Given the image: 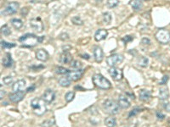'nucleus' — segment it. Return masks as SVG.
Masks as SVG:
<instances>
[{"instance_id": "nucleus-7", "label": "nucleus", "mask_w": 170, "mask_h": 127, "mask_svg": "<svg viewBox=\"0 0 170 127\" xmlns=\"http://www.w3.org/2000/svg\"><path fill=\"white\" fill-rule=\"evenodd\" d=\"M30 25L34 30H36L37 32H42L44 31V25L39 17L32 19L30 20Z\"/></svg>"}, {"instance_id": "nucleus-10", "label": "nucleus", "mask_w": 170, "mask_h": 127, "mask_svg": "<svg viewBox=\"0 0 170 127\" xmlns=\"http://www.w3.org/2000/svg\"><path fill=\"white\" fill-rule=\"evenodd\" d=\"M42 98L44 100V102L48 104L51 103L54 99H55V93L53 91V90H50V89H48L44 92V93L42 96Z\"/></svg>"}, {"instance_id": "nucleus-29", "label": "nucleus", "mask_w": 170, "mask_h": 127, "mask_svg": "<svg viewBox=\"0 0 170 127\" xmlns=\"http://www.w3.org/2000/svg\"><path fill=\"white\" fill-rule=\"evenodd\" d=\"M103 20H104V22L105 24H110L111 21H112V15L108 12H105L103 14Z\"/></svg>"}, {"instance_id": "nucleus-8", "label": "nucleus", "mask_w": 170, "mask_h": 127, "mask_svg": "<svg viewBox=\"0 0 170 127\" xmlns=\"http://www.w3.org/2000/svg\"><path fill=\"white\" fill-rule=\"evenodd\" d=\"M84 70H70L67 75L69 79L73 81H76L78 80H79L84 75Z\"/></svg>"}, {"instance_id": "nucleus-5", "label": "nucleus", "mask_w": 170, "mask_h": 127, "mask_svg": "<svg viewBox=\"0 0 170 127\" xmlns=\"http://www.w3.org/2000/svg\"><path fill=\"white\" fill-rule=\"evenodd\" d=\"M155 36L156 40L162 44H168L170 42V32L166 29H159Z\"/></svg>"}, {"instance_id": "nucleus-30", "label": "nucleus", "mask_w": 170, "mask_h": 127, "mask_svg": "<svg viewBox=\"0 0 170 127\" xmlns=\"http://www.w3.org/2000/svg\"><path fill=\"white\" fill-rule=\"evenodd\" d=\"M71 21H72V23L73 24H75V25H79V26H81V25H83V20H82V19L79 17V16H74V17H72L71 18Z\"/></svg>"}, {"instance_id": "nucleus-35", "label": "nucleus", "mask_w": 170, "mask_h": 127, "mask_svg": "<svg viewBox=\"0 0 170 127\" xmlns=\"http://www.w3.org/2000/svg\"><path fill=\"white\" fill-rule=\"evenodd\" d=\"M3 81L5 85H10L12 82H13V78L11 76H5L3 79Z\"/></svg>"}, {"instance_id": "nucleus-43", "label": "nucleus", "mask_w": 170, "mask_h": 127, "mask_svg": "<svg viewBox=\"0 0 170 127\" xmlns=\"http://www.w3.org/2000/svg\"><path fill=\"white\" fill-rule=\"evenodd\" d=\"M81 57H82L83 59H89V55L87 54V53H85V54H81Z\"/></svg>"}, {"instance_id": "nucleus-40", "label": "nucleus", "mask_w": 170, "mask_h": 127, "mask_svg": "<svg viewBox=\"0 0 170 127\" xmlns=\"http://www.w3.org/2000/svg\"><path fill=\"white\" fill-rule=\"evenodd\" d=\"M132 40H133V37L130 36H126L125 37L122 38V41H123L125 43H129V42H130V41H132Z\"/></svg>"}, {"instance_id": "nucleus-32", "label": "nucleus", "mask_w": 170, "mask_h": 127, "mask_svg": "<svg viewBox=\"0 0 170 127\" xmlns=\"http://www.w3.org/2000/svg\"><path fill=\"white\" fill-rule=\"evenodd\" d=\"M74 97H75V93L73 92H69L65 96V99H66V101L67 103H70V102H71L73 100Z\"/></svg>"}, {"instance_id": "nucleus-44", "label": "nucleus", "mask_w": 170, "mask_h": 127, "mask_svg": "<svg viewBox=\"0 0 170 127\" xmlns=\"http://www.w3.org/2000/svg\"><path fill=\"white\" fill-rule=\"evenodd\" d=\"M0 93H1V94H0V98L2 99V98L3 97V96L5 95V92H4L3 90H1V92H0Z\"/></svg>"}, {"instance_id": "nucleus-17", "label": "nucleus", "mask_w": 170, "mask_h": 127, "mask_svg": "<svg viewBox=\"0 0 170 127\" xmlns=\"http://www.w3.org/2000/svg\"><path fill=\"white\" fill-rule=\"evenodd\" d=\"M59 61L61 63H71L72 62V56L68 52H65L60 56Z\"/></svg>"}, {"instance_id": "nucleus-15", "label": "nucleus", "mask_w": 170, "mask_h": 127, "mask_svg": "<svg viewBox=\"0 0 170 127\" xmlns=\"http://www.w3.org/2000/svg\"><path fill=\"white\" fill-rule=\"evenodd\" d=\"M94 56H95V59L96 62L101 63L103 60L104 58V53L102 51V49L100 47H95L94 48Z\"/></svg>"}, {"instance_id": "nucleus-2", "label": "nucleus", "mask_w": 170, "mask_h": 127, "mask_svg": "<svg viewBox=\"0 0 170 127\" xmlns=\"http://www.w3.org/2000/svg\"><path fill=\"white\" fill-rule=\"evenodd\" d=\"M92 80L94 82V84L101 88V89H104V90H107V89H110L112 87V84L111 82L105 78L102 75H100V74H96L93 77H92Z\"/></svg>"}, {"instance_id": "nucleus-23", "label": "nucleus", "mask_w": 170, "mask_h": 127, "mask_svg": "<svg viewBox=\"0 0 170 127\" xmlns=\"http://www.w3.org/2000/svg\"><path fill=\"white\" fill-rule=\"evenodd\" d=\"M71 80L69 79L67 76V77H61V78H60L59 80H58L59 84L61 86H63V87H67V86H69L71 85Z\"/></svg>"}, {"instance_id": "nucleus-25", "label": "nucleus", "mask_w": 170, "mask_h": 127, "mask_svg": "<svg viewBox=\"0 0 170 127\" xmlns=\"http://www.w3.org/2000/svg\"><path fill=\"white\" fill-rule=\"evenodd\" d=\"M130 4L133 7V9H135L136 10L141 9V7H142V3L140 0H132Z\"/></svg>"}, {"instance_id": "nucleus-6", "label": "nucleus", "mask_w": 170, "mask_h": 127, "mask_svg": "<svg viewBox=\"0 0 170 127\" xmlns=\"http://www.w3.org/2000/svg\"><path fill=\"white\" fill-rule=\"evenodd\" d=\"M123 61V56L121 54H113L106 58V63L111 67H115L117 64Z\"/></svg>"}, {"instance_id": "nucleus-28", "label": "nucleus", "mask_w": 170, "mask_h": 127, "mask_svg": "<svg viewBox=\"0 0 170 127\" xmlns=\"http://www.w3.org/2000/svg\"><path fill=\"white\" fill-rule=\"evenodd\" d=\"M106 4L108 8H111V9L115 8L119 4V0H107Z\"/></svg>"}, {"instance_id": "nucleus-9", "label": "nucleus", "mask_w": 170, "mask_h": 127, "mask_svg": "<svg viewBox=\"0 0 170 127\" xmlns=\"http://www.w3.org/2000/svg\"><path fill=\"white\" fill-rule=\"evenodd\" d=\"M108 71L110 76L114 80H120L122 78V71L120 69H118L116 67H111V69Z\"/></svg>"}, {"instance_id": "nucleus-20", "label": "nucleus", "mask_w": 170, "mask_h": 127, "mask_svg": "<svg viewBox=\"0 0 170 127\" xmlns=\"http://www.w3.org/2000/svg\"><path fill=\"white\" fill-rule=\"evenodd\" d=\"M3 65L6 68H9V67H11L12 66V63H13V61H12V58H11V55L10 53H7L5 54V57L3 59Z\"/></svg>"}, {"instance_id": "nucleus-1", "label": "nucleus", "mask_w": 170, "mask_h": 127, "mask_svg": "<svg viewBox=\"0 0 170 127\" xmlns=\"http://www.w3.org/2000/svg\"><path fill=\"white\" fill-rule=\"evenodd\" d=\"M31 107L35 114L41 116L46 112V103L43 98L35 97L31 102Z\"/></svg>"}, {"instance_id": "nucleus-38", "label": "nucleus", "mask_w": 170, "mask_h": 127, "mask_svg": "<svg viewBox=\"0 0 170 127\" xmlns=\"http://www.w3.org/2000/svg\"><path fill=\"white\" fill-rule=\"evenodd\" d=\"M156 118L158 120H164L165 115L163 113H161V112H156Z\"/></svg>"}, {"instance_id": "nucleus-16", "label": "nucleus", "mask_w": 170, "mask_h": 127, "mask_svg": "<svg viewBox=\"0 0 170 127\" xmlns=\"http://www.w3.org/2000/svg\"><path fill=\"white\" fill-rule=\"evenodd\" d=\"M25 93L22 92H18V93H14L12 94H10V100L13 103H18L20 102L24 98Z\"/></svg>"}, {"instance_id": "nucleus-31", "label": "nucleus", "mask_w": 170, "mask_h": 127, "mask_svg": "<svg viewBox=\"0 0 170 127\" xmlns=\"http://www.w3.org/2000/svg\"><path fill=\"white\" fill-rule=\"evenodd\" d=\"M1 46H2V48H11L16 47V44L15 43H7L5 41H1Z\"/></svg>"}, {"instance_id": "nucleus-27", "label": "nucleus", "mask_w": 170, "mask_h": 127, "mask_svg": "<svg viewBox=\"0 0 170 127\" xmlns=\"http://www.w3.org/2000/svg\"><path fill=\"white\" fill-rule=\"evenodd\" d=\"M69 71L70 70H68L67 69H66L64 67H57L55 69V72L59 75H67Z\"/></svg>"}, {"instance_id": "nucleus-12", "label": "nucleus", "mask_w": 170, "mask_h": 127, "mask_svg": "<svg viewBox=\"0 0 170 127\" xmlns=\"http://www.w3.org/2000/svg\"><path fill=\"white\" fill-rule=\"evenodd\" d=\"M26 87V81L24 80H19L13 84L12 89L14 93H18V92H22Z\"/></svg>"}, {"instance_id": "nucleus-18", "label": "nucleus", "mask_w": 170, "mask_h": 127, "mask_svg": "<svg viewBox=\"0 0 170 127\" xmlns=\"http://www.w3.org/2000/svg\"><path fill=\"white\" fill-rule=\"evenodd\" d=\"M106 36H107V31L104 30V29H100V30H98L97 32H95V41L99 42V41L105 39Z\"/></svg>"}, {"instance_id": "nucleus-41", "label": "nucleus", "mask_w": 170, "mask_h": 127, "mask_svg": "<svg viewBox=\"0 0 170 127\" xmlns=\"http://www.w3.org/2000/svg\"><path fill=\"white\" fill-rule=\"evenodd\" d=\"M163 108L167 110V111L170 112V103H166V102H164L163 103Z\"/></svg>"}, {"instance_id": "nucleus-11", "label": "nucleus", "mask_w": 170, "mask_h": 127, "mask_svg": "<svg viewBox=\"0 0 170 127\" xmlns=\"http://www.w3.org/2000/svg\"><path fill=\"white\" fill-rule=\"evenodd\" d=\"M18 9H19V3L16 2H11L6 6L5 14L6 15H13V14L16 13Z\"/></svg>"}, {"instance_id": "nucleus-24", "label": "nucleus", "mask_w": 170, "mask_h": 127, "mask_svg": "<svg viewBox=\"0 0 170 127\" xmlns=\"http://www.w3.org/2000/svg\"><path fill=\"white\" fill-rule=\"evenodd\" d=\"M11 24H12V26L16 28V29H20V28H21L22 27V26H23V23H22V21L20 20V19H13L12 20H11Z\"/></svg>"}, {"instance_id": "nucleus-33", "label": "nucleus", "mask_w": 170, "mask_h": 127, "mask_svg": "<svg viewBox=\"0 0 170 127\" xmlns=\"http://www.w3.org/2000/svg\"><path fill=\"white\" fill-rule=\"evenodd\" d=\"M1 32H2V34H3L5 36H9L11 32H10V29L9 28V26L7 25H4L3 26L1 27Z\"/></svg>"}, {"instance_id": "nucleus-3", "label": "nucleus", "mask_w": 170, "mask_h": 127, "mask_svg": "<svg viewBox=\"0 0 170 127\" xmlns=\"http://www.w3.org/2000/svg\"><path fill=\"white\" fill-rule=\"evenodd\" d=\"M19 41L20 43H22L24 46L29 47V48L30 47H34L37 43H40V39H39L38 36H35L34 34H30V33L22 36L19 39Z\"/></svg>"}, {"instance_id": "nucleus-26", "label": "nucleus", "mask_w": 170, "mask_h": 127, "mask_svg": "<svg viewBox=\"0 0 170 127\" xmlns=\"http://www.w3.org/2000/svg\"><path fill=\"white\" fill-rule=\"evenodd\" d=\"M148 63H149V60L146 57H140L139 59H138V64L141 67H147L148 65Z\"/></svg>"}, {"instance_id": "nucleus-39", "label": "nucleus", "mask_w": 170, "mask_h": 127, "mask_svg": "<svg viewBox=\"0 0 170 127\" xmlns=\"http://www.w3.org/2000/svg\"><path fill=\"white\" fill-rule=\"evenodd\" d=\"M141 43H143V44H145V45H150V43H151V40H150L149 38L145 37V38H143V39H142Z\"/></svg>"}, {"instance_id": "nucleus-14", "label": "nucleus", "mask_w": 170, "mask_h": 127, "mask_svg": "<svg viewBox=\"0 0 170 127\" xmlns=\"http://www.w3.org/2000/svg\"><path fill=\"white\" fill-rule=\"evenodd\" d=\"M36 57L40 61H47L49 59V53L44 49H39L36 53Z\"/></svg>"}, {"instance_id": "nucleus-37", "label": "nucleus", "mask_w": 170, "mask_h": 127, "mask_svg": "<svg viewBox=\"0 0 170 127\" xmlns=\"http://www.w3.org/2000/svg\"><path fill=\"white\" fill-rule=\"evenodd\" d=\"M169 79V76H164L163 77L162 80L160 81V85H165V84H166V83L168 82Z\"/></svg>"}, {"instance_id": "nucleus-21", "label": "nucleus", "mask_w": 170, "mask_h": 127, "mask_svg": "<svg viewBox=\"0 0 170 127\" xmlns=\"http://www.w3.org/2000/svg\"><path fill=\"white\" fill-rule=\"evenodd\" d=\"M169 97V93L167 87H162L159 90V97L161 100H167Z\"/></svg>"}, {"instance_id": "nucleus-22", "label": "nucleus", "mask_w": 170, "mask_h": 127, "mask_svg": "<svg viewBox=\"0 0 170 127\" xmlns=\"http://www.w3.org/2000/svg\"><path fill=\"white\" fill-rule=\"evenodd\" d=\"M105 125L107 127H115L117 125L116 119L113 117H107L105 120Z\"/></svg>"}, {"instance_id": "nucleus-13", "label": "nucleus", "mask_w": 170, "mask_h": 127, "mask_svg": "<svg viewBox=\"0 0 170 127\" xmlns=\"http://www.w3.org/2000/svg\"><path fill=\"white\" fill-rule=\"evenodd\" d=\"M119 106L122 109H128L130 107V102L129 101L128 97L124 95H120L118 97Z\"/></svg>"}, {"instance_id": "nucleus-4", "label": "nucleus", "mask_w": 170, "mask_h": 127, "mask_svg": "<svg viewBox=\"0 0 170 127\" xmlns=\"http://www.w3.org/2000/svg\"><path fill=\"white\" fill-rule=\"evenodd\" d=\"M103 109L105 113L114 115L118 113L119 104H118L114 100L107 99L103 103Z\"/></svg>"}, {"instance_id": "nucleus-36", "label": "nucleus", "mask_w": 170, "mask_h": 127, "mask_svg": "<svg viewBox=\"0 0 170 127\" xmlns=\"http://www.w3.org/2000/svg\"><path fill=\"white\" fill-rule=\"evenodd\" d=\"M141 111V109H139V108H135V109H134L132 111L129 113V118H131L132 116H135L137 115L139 112Z\"/></svg>"}, {"instance_id": "nucleus-34", "label": "nucleus", "mask_w": 170, "mask_h": 127, "mask_svg": "<svg viewBox=\"0 0 170 127\" xmlns=\"http://www.w3.org/2000/svg\"><path fill=\"white\" fill-rule=\"evenodd\" d=\"M71 66L74 69H80L82 66V63L78 60H72V62L71 63Z\"/></svg>"}, {"instance_id": "nucleus-19", "label": "nucleus", "mask_w": 170, "mask_h": 127, "mask_svg": "<svg viewBox=\"0 0 170 127\" xmlns=\"http://www.w3.org/2000/svg\"><path fill=\"white\" fill-rule=\"evenodd\" d=\"M139 97L140 100H142L144 102H146L151 98V92L148 91V90H146V89H142V90L139 91Z\"/></svg>"}, {"instance_id": "nucleus-42", "label": "nucleus", "mask_w": 170, "mask_h": 127, "mask_svg": "<svg viewBox=\"0 0 170 127\" xmlns=\"http://www.w3.org/2000/svg\"><path fill=\"white\" fill-rule=\"evenodd\" d=\"M34 90H35V86L33 85L32 86H30V87H28V88L27 89V93H30V92H33Z\"/></svg>"}]
</instances>
